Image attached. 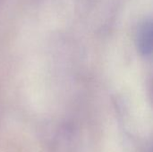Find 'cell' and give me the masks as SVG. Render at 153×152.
<instances>
[{
	"label": "cell",
	"instance_id": "obj_1",
	"mask_svg": "<svg viewBox=\"0 0 153 152\" xmlns=\"http://www.w3.org/2000/svg\"><path fill=\"white\" fill-rule=\"evenodd\" d=\"M135 40L137 48L142 55H151L152 50V23L150 18L144 19L138 25Z\"/></svg>",
	"mask_w": 153,
	"mask_h": 152
}]
</instances>
